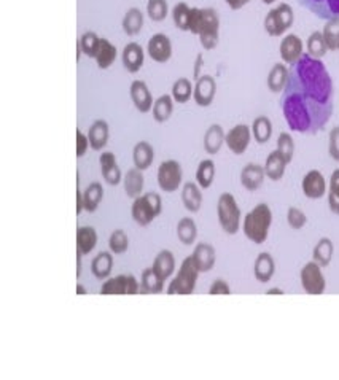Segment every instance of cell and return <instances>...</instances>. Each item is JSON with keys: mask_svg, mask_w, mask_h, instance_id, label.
<instances>
[{"mask_svg": "<svg viewBox=\"0 0 339 380\" xmlns=\"http://www.w3.org/2000/svg\"><path fill=\"white\" fill-rule=\"evenodd\" d=\"M288 74H290V69L285 65V62H277L272 65L266 80L267 89L274 94L282 93L285 89V85H287V81H288Z\"/></svg>", "mask_w": 339, "mask_h": 380, "instance_id": "f1b7e54d", "label": "cell"}, {"mask_svg": "<svg viewBox=\"0 0 339 380\" xmlns=\"http://www.w3.org/2000/svg\"><path fill=\"white\" fill-rule=\"evenodd\" d=\"M99 43H100L99 35L94 31H86L80 35L79 41H77V46H79V48L81 50L83 56L94 59V56H96V51L99 48Z\"/></svg>", "mask_w": 339, "mask_h": 380, "instance_id": "ee69618b", "label": "cell"}, {"mask_svg": "<svg viewBox=\"0 0 339 380\" xmlns=\"http://www.w3.org/2000/svg\"><path fill=\"white\" fill-rule=\"evenodd\" d=\"M215 163L212 159H202L196 169V183L202 188L207 189L212 186L213 180H215Z\"/></svg>", "mask_w": 339, "mask_h": 380, "instance_id": "60d3db41", "label": "cell"}, {"mask_svg": "<svg viewBox=\"0 0 339 380\" xmlns=\"http://www.w3.org/2000/svg\"><path fill=\"white\" fill-rule=\"evenodd\" d=\"M193 93H194V83L190 79H185V76L177 79L171 89V96L177 104H187L190 99H193Z\"/></svg>", "mask_w": 339, "mask_h": 380, "instance_id": "f35d334b", "label": "cell"}, {"mask_svg": "<svg viewBox=\"0 0 339 380\" xmlns=\"http://www.w3.org/2000/svg\"><path fill=\"white\" fill-rule=\"evenodd\" d=\"M158 186L164 193H175L183 182L182 164L175 159H166L158 165Z\"/></svg>", "mask_w": 339, "mask_h": 380, "instance_id": "ba28073f", "label": "cell"}, {"mask_svg": "<svg viewBox=\"0 0 339 380\" xmlns=\"http://www.w3.org/2000/svg\"><path fill=\"white\" fill-rule=\"evenodd\" d=\"M140 282L133 274H120L109 277L100 285V294H139Z\"/></svg>", "mask_w": 339, "mask_h": 380, "instance_id": "30bf717a", "label": "cell"}, {"mask_svg": "<svg viewBox=\"0 0 339 380\" xmlns=\"http://www.w3.org/2000/svg\"><path fill=\"white\" fill-rule=\"evenodd\" d=\"M164 278L153 267H147L140 276V294H159L164 292Z\"/></svg>", "mask_w": 339, "mask_h": 380, "instance_id": "4316f807", "label": "cell"}, {"mask_svg": "<svg viewBox=\"0 0 339 380\" xmlns=\"http://www.w3.org/2000/svg\"><path fill=\"white\" fill-rule=\"evenodd\" d=\"M144 186H145L144 170L133 168L123 175V188L129 199L134 201L135 198H139V196L144 194Z\"/></svg>", "mask_w": 339, "mask_h": 380, "instance_id": "603a6c76", "label": "cell"}, {"mask_svg": "<svg viewBox=\"0 0 339 380\" xmlns=\"http://www.w3.org/2000/svg\"><path fill=\"white\" fill-rule=\"evenodd\" d=\"M217 217L222 229L228 236H234L241 229V209L236 198L231 193L220 194L217 203Z\"/></svg>", "mask_w": 339, "mask_h": 380, "instance_id": "8992f818", "label": "cell"}, {"mask_svg": "<svg viewBox=\"0 0 339 380\" xmlns=\"http://www.w3.org/2000/svg\"><path fill=\"white\" fill-rule=\"evenodd\" d=\"M295 13L291 5L279 4L276 8L267 11L265 18V31L270 37H282L293 26Z\"/></svg>", "mask_w": 339, "mask_h": 380, "instance_id": "52a82bcc", "label": "cell"}, {"mask_svg": "<svg viewBox=\"0 0 339 380\" xmlns=\"http://www.w3.org/2000/svg\"><path fill=\"white\" fill-rule=\"evenodd\" d=\"M89 148H91V144H89V137L88 134L83 133V130L79 128L75 133V150H77V158H83L88 153Z\"/></svg>", "mask_w": 339, "mask_h": 380, "instance_id": "f5cc1de1", "label": "cell"}, {"mask_svg": "<svg viewBox=\"0 0 339 380\" xmlns=\"http://www.w3.org/2000/svg\"><path fill=\"white\" fill-rule=\"evenodd\" d=\"M129 96L139 114H148V111H152L154 99L150 88H148L144 80H134L131 83Z\"/></svg>", "mask_w": 339, "mask_h": 380, "instance_id": "9a60e30c", "label": "cell"}, {"mask_svg": "<svg viewBox=\"0 0 339 380\" xmlns=\"http://www.w3.org/2000/svg\"><path fill=\"white\" fill-rule=\"evenodd\" d=\"M113 271V253L100 252L91 261V272L98 280H107L112 276Z\"/></svg>", "mask_w": 339, "mask_h": 380, "instance_id": "e575fe53", "label": "cell"}, {"mask_svg": "<svg viewBox=\"0 0 339 380\" xmlns=\"http://www.w3.org/2000/svg\"><path fill=\"white\" fill-rule=\"evenodd\" d=\"M281 107L293 133L314 135L324 130L335 110V88L322 59L305 53L298 62L290 65Z\"/></svg>", "mask_w": 339, "mask_h": 380, "instance_id": "6da1fadb", "label": "cell"}, {"mask_svg": "<svg viewBox=\"0 0 339 380\" xmlns=\"http://www.w3.org/2000/svg\"><path fill=\"white\" fill-rule=\"evenodd\" d=\"M225 140H226V134L223 128L220 126V124H212V126H209L206 130L204 139H202V147H204V151L207 154L213 156V154H217L220 153V150H222V147L225 145Z\"/></svg>", "mask_w": 339, "mask_h": 380, "instance_id": "484cf974", "label": "cell"}, {"mask_svg": "<svg viewBox=\"0 0 339 380\" xmlns=\"http://www.w3.org/2000/svg\"><path fill=\"white\" fill-rule=\"evenodd\" d=\"M89 144H91V150L94 151H104V148L109 144L110 137V126L105 120H96L93 121L91 126L88 129Z\"/></svg>", "mask_w": 339, "mask_h": 380, "instance_id": "7402d4cb", "label": "cell"}, {"mask_svg": "<svg viewBox=\"0 0 339 380\" xmlns=\"http://www.w3.org/2000/svg\"><path fill=\"white\" fill-rule=\"evenodd\" d=\"M328 153L331 159L339 163V126H335L330 130L328 135Z\"/></svg>", "mask_w": 339, "mask_h": 380, "instance_id": "db71d44e", "label": "cell"}, {"mask_svg": "<svg viewBox=\"0 0 339 380\" xmlns=\"http://www.w3.org/2000/svg\"><path fill=\"white\" fill-rule=\"evenodd\" d=\"M287 164H288L287 159H285L277 150L271 151L270 154H267L266 163H265L266 178H270V180H272V182L282 180L285 169H287Z\"/></svg>", "mask_w": 339, "mask_h": 380, "instance_id": "1f68e13d", "label": "cell"}, {"mask_svg": "<svg viewBox=\"0 0 339 380\" xmlns=\"http://www.w3.org/2000/svg\"><path fill=\"white\" fill-rule=\"evenodd\" d=\"M174 104L175 100L172 99L171 94H163V96H159L157 100H154L153 109H152V116L153 120L164 124L171 120L172 114H174Z\"/></svg>", "mask_w": 339, "mask_h": 380, "instance_id": "836d02e7", "label": "cell"}, {"mask_svg": "<svg viewBox=\"0 0 339 380\" xmlns=\"http://www.w3.org/2000/svg\"><path fill=\"white\" fill-rule=\"evenodd\" d=\"M145 51L142 45L138 41H129L121 51V62L123 67L126 69L129 74H138L139 70L144 67L145 62Z\"/></svg>", "mask_w": 339, "mask_h": 380, "instance_id": "e0dca14e", "label": "cell"}, {"mask_svg": "<svg viewBox=\"0 0 339 380\" xmlns=\"http://www.w3.org/2000/svg\"><path fill=\"white\" fill-rule=\"evenodd\" d=\"M152 267L154 271L161 276L164 280H169V278L175 274V257L171 250H161L153 259Z\"/></svg>", "mask_w": 339, "mask_h": 380, "instance_id": "d590c367", "label": "cell"}, {"mask_svg": "<svg viewBox=\"0 0 339 380\" xmlns=\"http://www.w3.org/2000/svg\"><path fill=\"white\" fill-rule=\"evenodd\" d=\"M266 178L265 165L257 163H248L244 165L241 170V185L247 189V191H257L263 186Z\"/></svg>", "mask_w": 339, "mask_h": 380, "instance_id": "ffe728a7", "label": "cell"}, {"mask_svg": "<svg viewBox=\"0 0 339 380\" xmlns=\"http://www.w3.org/2000/svg\"><path fill=\"white\" fill-rule=\"evenodd\" d=\"M129 248V237L123 229H115L109 237V250L113 255H123Z\"/></svg>", "mask_w": 339, "mask_h": 380, "instance_id": "c3c4849f", "label": "cell"}, {"mask_svg": "<svg viewBox=\"0 0 339 380\" xmlns=\"http://www.w3.org/2000/svg\"><path fill=\"white\" fill-rule=\"evenodd\" d=\"M177 239L180 240L183 245H193L198 239V226H196V222L190 217H183L178 219L177 223Z\"/></svg>", "mask_w": 339, "mask_h": 380, "instance_id": "74e56055", "label": "cell"}, {"mask_svg": "<svg viewBox=\"0 0 339 380\" xmlns=\"http://www.w3.org/2000/svg\"><path fill=\"white\" fill-rule=\"evenodd\" d=\"M324 39L328 46V51H338L339 50V16L331 18L325 22L324 26Z\"/></svg>", "mask_w": 339, "mask_h": 380, "instance_id": "bcb514c9", "label": "cell"}, {"mask_svg": "<svg viewBox=\"0 0 339 380\" xmlns=\"http://www.w3.org/2000/svg\"><path fill=\"white\" fill-rule=\"evenodd\" d=\"M202 64H204V57H202V53H199V55L196 56V59H194V69H193V80H194V81L198 80L199 76L202 75V74H201Z\"/></svg>", "mask_w": 339, "mask_h": 380, "instance_id": "6f0895ef", "label": "cell"}, {"mask_svg": "<svg viewBox=\"0 0 339 380\" xmlns=\"http://www.w3.org/2000/svg\"><path fill=\"white\" fill-rule=\"evenodd\" d=\"M81 258H83V255L77 252V278H80L81 276Z\"/></svg>", "mask_w": 339, "mask_h": 380, "instance_id": "91938a15", "label": "cell"}, {"mask_svg": "<svg viewBox=\"0 0 339 380\" xmlns=\"http://www.w3.org/2000/svg\"><path fill=\"white\" fill-rule=\"evenodd\" d=\"M99 165H100V174L105 180L107 185L118 186L123 183V172L118 165V159L115 153L112 151H102L99 156Z\"/></svg>", "mask_w": 339, "mask_h": 380, "instance_id": "2e32d148", "label": "cell"}, {"mask_svg": "<svg viewBox=\"0 0 339 380\" xmlns=\"http://www.w3.org/2000/svg\"><path fill=\"white\" fill-rule=\"evenodd\" d=\"M209 294L215 296V294H231V287L228 285V282L223 280V278H217V280H213L211 288H209Z\"/></svg>", "mask_w": 339, "mask_h": 380, "instance_id": "11a10c76", "label": "cell"}, {"mask_svg": "<svg viewBox=\"0 0 339 380\" xmlns=\"http://www.w3.org/2000/svg\"><path fill=\"white\" fill-rule=\"evenodd\" d=\"M301 189L307 199H322L328 193V185L322 172L312 169L303 177Z\"/></svg>", "mask_w": 339, "mask_h": 380, "instance_id": "5bb4252c", "label": "cell"}, {"mask_svg": "<svg viewBox=\"0 0 339 380\" xmlns=\"http://www.w3.org/2000/svg\"><path fill=\"white\" fill-rule=\"evenodd\" d=\"M271 224H272L271 207L261 203L255 205L253 209L244 217L242 231L248 240L260 245V243H265L267 236H270Z\"/></svg>", "mask_w": 339, "mask_h": 380, "instance_id": "3957f363", "label": "cell"}, {"mask_svg": "<svg viewBox=\"0 0 339 380\" xmlns=\"http://www.w3.org/2000/svg\"><path fill=\"white\" fill-rule=\"evenodd\" d=\"M305 45H303V40L296 34H287L282 39L281 45H279V53H281L282 62L293 65L298 62L300 59L305 55Z\"/></svg>", "mask_w": 339, "mask_h": 380, "instance_id": "ac0fdd59", "label": "cell"}, {"mask_svg": "<svg viewBox=\"0 0 339 380\" xmlns=\"http://www.w3.org/2000/svg\"><path fill=\"white\" fill-rule=\"evenodd\" d=\"M328 207L335 215H339V169L333 170V174L330 177Z\"/></svg>", "mask_w": 339, "mask_h": 380, "instance_id": "681fc988", "label": "cell"}, {"mask_svg": "<svg viewBox=\"0 0 339 380\" xmlns=\"http://www.w3.org/2000/svg\"><path fill=\"white\" fill-rule=\"evenodd\" d=\"M225 4L228 5L231 10H241L246 7L247 4H251V0H225Z\"/></svg>", "mask_w": 339, "mask_h": 380, "instance_id": "680465c9", "label": "cell"}, {"mask_svg": "<svg viewBox=\"0 0 339 380\" xmlns=\"http://www.w3.org/2000/svg\"><path fill=\"white\" fill-rule=\"evenodd\" d=\"M190 34L198 35L199 43L206 51L215 50L220 41V16L215 8L192 7Z\"/></svg>", "mask_w": 339, "mask_h": 380, "instance_id": "7a4b0ae2", "label": "cell"}, {"mask_svg": "<svg viewBox=\"0 0 339 380\" xmlns=\"http://www.w3.org/2000/svg\"><path fill=\"white\" fill-rule=\"evenodd\" d=\"M333 253H335V245H333L331 239H328V237H322V239L317 242V245L314 247L312 258L315 263H319L322 267H326L331 263Z\"/></svg>", "mask_w": 339, "mask_h": 380, "instance_id": "7bdbcfd3", "label": "cell"}, {"mask_svg": "<svg viewBox=\"0 0 339 380\" xmlns=\"http://www.w3.org/2000/svg\"><path fill=\"white\" fill-rule=\"evenodd\" d=\"M98 231L94 226H80L77 229V252L85 255L91 253L98 247Z\"/></svg>", "mask_w": 339, "mask_h": 380, "instance_id": "f546056e", "label": "cell"}, {"mask_svg": "<svg viewBox=\"0 0 339 380\" xmlns=\"http://www.w3.org/2000/svg\"><path fill=\"white\" fill-rule=\"evenodd\" d=\"M147 15L154 22H161L171 15L168 0H148Z\"/></svg>", "mask_w": 339, "mask_h": 380, "instance_id": "7dc6e473", "label": "cell"}, {"mask_svg": "<svg viewBox=\"0 0 339 380\" xmlns=\"http://www.w3.org/2000/svg\"><path fill=\"white\" fill-rule=\"evenodd\" d=\"M117 56H118L117 46L113 45L109 39L100 37L99 48L96 51V56H94V61H96L98 69L99 70L110 69L113 65V62L117 61Z\"/></svg>", "mask_w": 339, "mask_h": 380, "instance_id": "4dcf8cb0", "label": "cell"}, {"mask_svg": "<svg viewBox=\"0 0 339 380\" xmlns=\"http://www.w3.org/2000/svg\"><path fill=\"white\" fill-rule=\"evenodd\" d=\"M301 287L307 294H324L326 290V280L322 272V266L315 261H309L301 267L300 272Z\"/></svg>", "mask_w": 339, "mask_h": 380, "instance_id": "9c48e42d", "label": "cell"}, {"mask_svg": "<svg viewBox=\"0 0 339 380\" xmlns=\"http://www.w3.org/2000/svg\"><path fill=\"white\" fill-rule=\"evenodd\" d=\"M171 18L175 27L182 32L190 31V18H192V7L187 2H177L171 10Z\"/></svg>", "mask_w": 339, "mask_h": 380, "instance_id": "b9f144b4", "label": "cell"}, {"mask_svg": "<svg viewBox=\"0 0 339 380\" xmlns=\"http://www.w3.org/2000/svg\"><path fill=\"white\" fill-rule=\"evenodd\" d=\"M192 257L194 259L196 266H198L201 274H207V272H211L213 269V266H215L217 252L211 243L201 242L194 247Z\"/></svg>", "mask_w": 339, "mask_h": 380, "instance_id": "44dd1931", "label": "cell"}, {"mask_svg": "<svg viewBox=\"0 0 339 380\" xmlns=\"http://www.w3.org/2000/svg\"><path fill=\"white\" fill-rule=\"evenodd\" d=\"M276 150L287 159V163H291L295 154V140L288 133H281L277 137V148Z\"/></svg>", "mask_w": 339, "mask_h": 380, "instance_id": "f907efd6", "label": "cell"}, {"mask_svg": "<svg viewBox=\"0 0 339 380\" xmlns=\"http://www.w3.org/2000/svg\"><path fill=\"white\" fill-rule=\"evenodd\" d=\"M163 212L161 196L154 191L144 193L133 201L131 205V217L139 226H148L157 219Z\"/></svg>", "mask_w": 339, "mask_h": 380, "instance_id": "277c9868", "label": "cell"}, {"mask_svg": "<svg viewBox=\"0 0 339 380\" xmlns=\"http://www.w3.org/2000/svg\"><path fill=\"white\" fill-rule=\"evenodd\" d=\"M300 4L320 20L328 21L339 16V0H300Z\"/></svg>", "mask_w": 339, "mask_h": 380, "instance_id": "d6986e66", "label": "cell"}, {"mask_svg": "<svg viewBox=\"0 0 339 380\" xmlns=\"http://www.w3.org/2000/svg\"><path fill=\"white\" fill-rule=\"evenodd\" d=\"M75 199H77V215H81L85 212V203H83V189H80V182H77V191H75Z\"/></svg>", "mask_w": 339, "mask_h": 380, "instance_id": "9f6ffc18", "label": "cell"}, {"mask_svg": "<svg viewBox=\"0 0 339 380\" xmlns=\"http://www.w3.org/2000/svg\"><path fill=\"white\" fill-rule=\"evenodd\" d=\"M287 223L291 229H296V231L303 229L307 223L306 213L301 209H298V207H290V209L287 210Z\"/></svg>", "mask_w": 339, "mask_h": 380, "instance_id": "816d5d0a", "label": "cell"}, {"mask_svg": "<svg viewBox=\"0 0 339 380\" xmlns=\"http://www.w3.org/2000/svg\"><path fill=\"white\" fill-rule=\"evenodd\" d=\"M202 188L196 182H188L182 188V203L190 213H198L202 207Z\"/></svg>", "mask_w": 339, "mask_h": 380, "instance_id": "d4e9b609", "label": "cell"}, {"mask_svg": "<svg viewBox=\"0 0 339 380\" xmlns=\"http://www.w3.org/2000/svg\"><path fill=\"white\" fill-rule=\"evenodd\" d=\"M276 272V263L271 253L263 252L260 253L253 263V276L260 283H267L274 277Z\"/></svg>", "mask_w": 339, "mask_h": 380, "instance_id": "cb8c5ba5", "label": "cell"}, {"mask_svg": "<svg viewBox=\"0 0 339 380\" xmlns=\"http://www.w3.org/2000/svg\"><path fill=\"white\" fill-rule=\"evenodd\" d=\"M154 161V148L147 140H140L133 148V163L134 168H138L140 170H147L150 169V165Z\"/></svg>", "mask_w": 339, "mask_h": 380, "instance_id": "83f0119b", "label": "cell"}, {"mask_svg": "<svg viewBox=\"0 0 339 380\" xmlns=\"http://www.w3.org/2000/svg\"><path fill=\"white\" fill-rule=\"evenodd\" d=\"M266 294H284V290L282 288H270L266 292Z\"/></svg>", "mask_w": 339, "mask_h": 380, "instance_id": "6125c7cd", "label": "cell"}, {"mask_svg": "<svg viewBox=\"0 0 339 380\" xmlns=\"http://www.w3.org/2000/svg\"><path fill=\"white\" fill-rule=\"evenodd\" d=\"M199 269L196 266L194 259L192 255L187 257L182 261L180 267H178L177 274L172 278L168 290L166 293L169 296L174 294H180V296H187V294H193L196 290V283H198V277H199Z\"/></svg>", "mask_w": 339, "mask_h": 380, "instance_id": "5b68a950", "label": "cell"}, {"mask_svg": "<svg viewBox=\"0 0 339 380\" xmlns=\"http://www.w3.org/2000/svg\"><path fill=\"white\" fill-rule=\"evenodd\" d=\"M306 50L309 56H312L315 59H322L326 53H328V46H326L324 34L315 31L309 35L306 41Z\"/></svg>", "mask_w": 339, "mask_h": 380, "instance_id": "f6af8a7d", "label": "cell"}, {"mask_svg": "<svg viewBox=\"0 0 339 380\" xmlns=\"http://www.w3.org/2000/svg\"><path fill=\"white\" fill-rule=\"evenodd\" d=\"M144 25H145V16L138 7L129 8L126 13H124L123 21H121L123 32L129 35V37H135V35H139Z\"/></svg>", "mask_w": 339, "mask_h": 380, "instance_id": "d6a6232c", "label": "cell"}, {"mask_svg": "<svg viewBox=\"0 0 339 380\" xmlns=\"http://www.w3.org/2000/svg\"><path fill=\"white\" fill-rule=\"evenodd\" d=\"M252 135H253V140L257 142V144L263 145L266 144L267 140H271L272 137V123L267 116L261 115V116H257L252 123Z\"/></svg>", "mask_w": 339, "mask_h": 380, "instance_id": "ab89813d", "label": "cell"}, {"mask_svg": "<svg viewBox=\"0 0 339 380\" xmlns=\"http://www.w3.org/2000/svg\"><path fill=\"white\" fill-rule=\"evenodd\" d=\"M75 292H77V294H86L88 290L85 287H83L81 283H77L75 285Z\"/></svg>", "mask_w": 339, "mask_h": 380, "instance_id": "94428289", "label": "cell"}, {"mask_svg": "<svg viewBox=\"0 0 339 380\" xmlns=\"http://www.w3.org/2000/svg\"><path fill=\"white\" fill-rule=\"evenodd\" d=\"M217 94V81L212 75H201L198 80L194 81V93L193 100L198 107H211L213 99Z\"/></svg>", "mask_w": 339, "mask_h": 380, "instance_id": "4fadbf2b", "label": "cell"}, {"mask_svg": "<svg viewBox=\"0 0 339 380\" xmlns=\"http://www.w3.org/2000/svg\"><path fill=\"white\" fill-rule=\"evenodd\" d=\"M172 53H174V48H172V41L166 34L158 32L148 39L147 55L150 56L152 61L158 62V64H166L168 61H171Z\"/></svg>", "mask_w": 339, "mask_h": 380, "instance_id": "7c38bea8", "label": "cell"}, {"mask_svg": "<svg viewBox=\"0 0 339 380\" xmlns=\"http://www.w3.org/2000/svg\"><path fill=\"white\" fill-rule=\"evenodd\" d=\"M261 2H263V4H266V5H271V4H274V2H276V0H261Z\"/></svg>", "mask_w": 339, "mask_h": 380, "instance_id": "be15d7a7", "label": "cell"}, {"mask_svg": "<svg viewBox=\"0 0 339 380\" xmlns=\"http://www.w3.org/2000/svg\"><path fill=\"white\" fill-rule=\"evenodd\" d=\"M104 199V186L99 182H93L83 189V203H85V212L94 213Z\"/></svg>", "mask_w": 339, "mask_h": 380, "instance_id": "8d00e7d4", "label": "cell"}, {"mask_svg": "<svg viewBox=\"0 0 339 380\" xmlns=\"http://www.w3.org/2000/svg\"><path fill=\"white\" fill-rule=\"evenodd\" d=\"M252 128L247 126V124H236L234 128H231L228 133H226V140L225 144L228 147V150L241 156L247 151L248 145L252 142Z\"/></svg>", "mask_w": 339, "mask_h": 380, "instance_id": "8fae6325", "label": "cell"}]
</instances>
